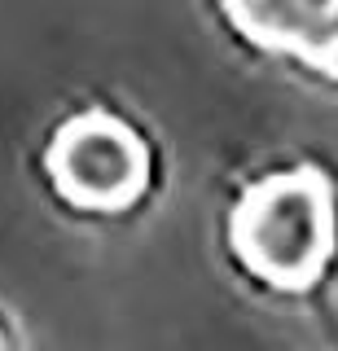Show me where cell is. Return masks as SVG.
Returning <instances> with one entry per match:
<instances>
[{"instance_id":"cell-1","label":"cell","mask_w":338,"mask_h":351,"mask_svg":"<svg viewBox=\"0 0 338 351\" xmlns=\"http://www.w3.org/2000/svg\"><path fill=\"white\" fill-rule=\"evenodd\" d=\"M233 246L255 277L299 290L334 255V197L312 171L268 176L233 215Z\"/></svg>"},{"instance_id":"cell-2","label":"cell","mask_w":338,"mask_h":351,"mask_svg":"<svg viewBox=\"0 0 338 351\" xmlns=\"http://www.w3.org/2000/svg\"><path fill=\"white\" fill-rule=\"evenodd\" d=\"M49 171L58 193L84 211H123L145 193L149 154L128 123L110 114H80L53 136Z\"/></svg>"},{"instance_id":"cell-3","label":"cell","mask_w":338,"mask_h":351,"mask_svg":"<svg viewBox=\"0 0 338 351\" xmlns=\"http://www.w3.org/2000/svg\"><path fill=\"white\" fill-rule=\"evenodd\" d=\"M228 14L259 44L338 75V0H228Z\"/></svg>"},{"instance_id":"cell-4","label":"cell","mask_w":338,"mask_h":351,"mask_svg":"<svg viewBox=\"0 0 338 351\" xmlns=\"http://www.w3.org/2000/svg\"><path fill=\"white\" fill-rule=\"evenodd\" d=\"M0 351H9V347H5V338H0Z\"/></svg>"}]
</instances>
